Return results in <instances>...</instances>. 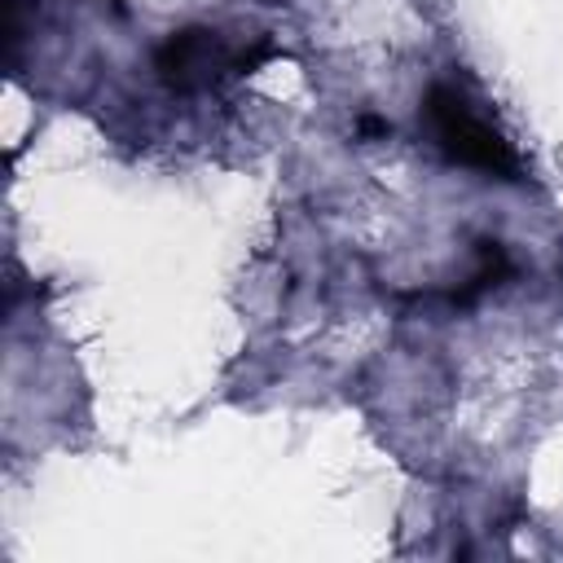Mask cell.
Segmentation results:
<instances>
[{"mask_svg": "<svg viewBox=\"0 0 563 563\" xmlns=\"http://www.w3.org/2000/svg\"><path fill=\"white\" fill-rule=\"evenodd\" d=\"M427 123L440 141V150L462 163V167H475L484 176H497V180H519L523 176V163L515 154V145L484 119L475 114V106L457 92V88H444L435 84L427 92Z\"/></svg>", "mask_w": 563, "mask_h": 563, "instance_id": "cell-1", "label": "cell"}, {"mask_svg": "<svg viewBox=\"0 0 563 563\" xmlns=\"http://www.w3.org/2000/svg\"><path fill=\"white\" fill-rule=\"evenodd\" d=\"M154 70L167 88L198 92V88H211V84L238 75V48H229L216 31L189 26V31H176L163 40V48L154 53Z\"/></svg>", "mask_w": 563, "mask_h": 563, "instance_id": "cell-2", "label": "cell"}]
</instances>
